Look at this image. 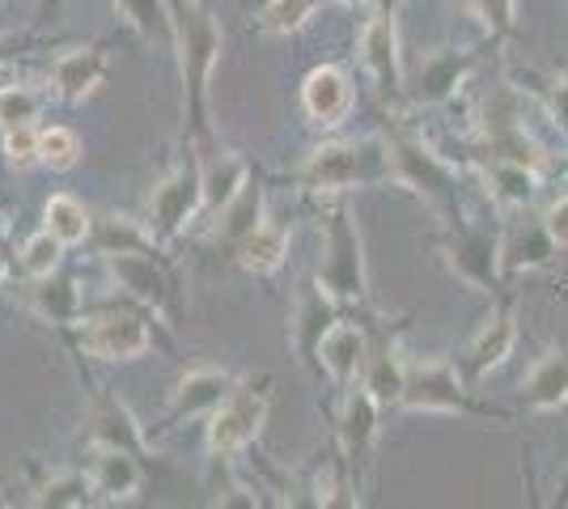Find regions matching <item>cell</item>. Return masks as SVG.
Wrapping results in <instances>:
<instances>
[{
	"instance_id": "obj_32",
	"label": "cell",
	"mask_w": 568,
	"mask_h": 509,
	"mask_svg": "<svg viewBox=\"0 0 568 509\" xmlns=\"http://www.w3.org/2000/svg\"><path fill=\"white\" fill-rule=\"evenodd\" d=\"M34 311L51 323H77L81 318V293L72 281L43 276V281H34Z\"/></svg>"
},
{
	"instance_id": "obj_41",
	"label": "cell",
	"mask_w": 568,
	"mask_h": 509,
	"mask_svg": "<svg viewBox=\"0 0 568 509\" xmlns=\"http://www.w3.org/2000/svg\"><path fill=\"white\" fill-rule=\"evenodd\" d=\"M544 225H547V234L556 238V246L565 251V246H568V192L556 195V200L544 208Z\"/></svg>"
},
{
	"instance_id": "obj_23",
	"label": "cell",
	"mask_w": 568,
	"mask_h": 509,
	"mask_svg": "<svg viewBox=\"0 0 568 509\" xmlns=\"http://www.w3.org/2000/svg\"><path fill=\"white\" fill-rule=\"evenodd\" d=\"M403 378H407V362H403L399 344L395 339H374L365 369H361V387L369 390L382 408H399Z\"/></svg>"
},
{
	"instance_id": "obj_27",
	"label": "cell",
	"mask_w": 568,
	"mask_h": 509,
	"mask_svg": "<svg viewBox=\"0 0 568 509\" xmlns=\"http://www.w3.org/2000/svg\"><path fill=\"white\" fill-rule=\"evenodd\" d=\"M284 255H288V230L267 217L234 246V259L246 267V272H255V276H272V272L284 264Z\"/></svg>"
},
{
	"instance_id": "obj_35",
	"label": "cell",
	"mask_w": 568,
	"mask_h": 509,
	"mask_svg": "<svg viewBox=\"0 0 568 509\" xmlns=\"http://www.w3.org/2000/svg\"><path fill=\"white\" fill-rule=\"evenodd\" d=\"M39 106H43V98L34 94L30 85H4L0 90V128L4 132L30 128V123L39 120Z\"/></svg>"
},
{
	"instance_id": "obj_38",
	"label": "cell",
	"mask_w": 568,
	"mask_h": 509,
	"mask_svg": "<svg viewBox=\"0 0 568 509\" xmlns=\"http://www.w3.org/2000/svg\"><path fill=\"white\" fill-rule=\"evenodd\" d=\"M102 255H119V251H149V234L132 221H102L94 234Z\"/></svg>"
},
{
	"instance_id": "obj_31",
	"label": "cell",
	"mask_w": 568,
	"mask_h": 509,
	"mask_svg": "<svg viewBox=\"0 0 568 509\" xmlns=\"http://www.w3.org/2000/svg\"><path fill=\"white\" fill-rule=\"evenodd\" d=\"M323 4L327 0H263L255 26H260L263 34H297Z\"/></svg>"
},
{
	"instance_id": "obj_9",
	"label": "cell",
	"mask_w": 568,
	"mask_h": 509,
	"mask_svg": "<svg viewBox=\"0 0 568 509\" xmlns=\"http://www.w3.org/2000/svg\"><path fill=\"white\" fill-rule=\"evenodd\" d=\"M356 51L369 81L378 85L382 98L407 94V73H403V39H399V18L395 9H374L361 34H356Z\"/></svg>"
},
{
	"instance_id": "obj_30",
	"label": "cell",
	"mask_w": 568,
	"mask_h": 509,
	"mask_svg": "<svg viewBox=\"0 0 568 509\" xmlns=\"http://www.w3.org/2000/svg\"><path fill=\"white\" fill-rule=\"evenodd\" d=\"M43 230H51L64 246H77L94 234V221H90L81 200H72V195H51L48 208H43Z\"/></svg>"
},
{
	"instance_id": "obj_1",
	"label": "cell",
	"mask_w": 568,
	"mask_h": 509,
	"mask_svg": "<svg viewBox=\"0 0 568 509\" xmlns=\"http://www.w3.org/2000/svg\"><path fill=\"white\" fill-rule=\"evenodd\" d=\"M170 4H174V51L183 64L187 123L195 141H209V81L221 60V26L200 0H170Z\"/></svg>"
},
{
	"instance_id": "obj_6",
	"label": "cell",
	"mask_w": 568,
	"mask_h": 509,
	"mask_svg": "<svg viewBox=\"0 0 568 509\" xmlns=\"http://www.w3.org/2000/svg\"><path fill=\"white\" fill-rule=\"evenodd\" d=\"M267 408H272V378H260V383H237L221 408L209 420V450L213 459L230 462L237 450H246L255 437H260L263 420H267Z\"/></svg>"
},
{
	"instance_id": "obj_33",
	"label": "cell",
	"mask_w": 568,
	"mask_h": 509,
	"mask_svg": "<svg viewBox=\"0 0 568 509\" xmlns=\"http://www.w3.org/2000/svg\"><path fill=\"white\" fill-rule=\"evenodd\" d=\"M90 492H94V480L81 476V471H55L51 480L39 485L34 492V506H64V509H81L90 506Z\"/></svg>"
},
{
	"instance_id": "obj_28",
	"label": "cell",
	"mask_w": 568,
	"mask_h": 509,
	"mask_svg": "<svg viewBox=\"0 0 568 509\" xmlns=\"http://www.w3.org/2000/svg\"><path fill=\"white\" fill-rule=\"evenodd\" d=\"M263 221V192H260V183H246L242 187V195H237L234 204L221 213V225H216V234H213V243L216 246H230L234 251L255 225Z\"/></svg>"
},
{
	"instance_id": "obj_40",
	"label": "cell",
	"mask_w": 568,
	"mask_h": 509,
	"mask_svg": "<svg viewBox=\"0 0 568 509\" xmlns=\"http://www.w3.org/2000/svg\"><path fill=\"white\" fill-rule=\"evenodd\" d=\"M544 102H547V115L556 120V128L568 136V73H556L544 81Z\"/></svg>"
},
{
	"instance_id": "obj_8",
	"label": "cell",
	"mask_w": 568,
	"mask_h": 509,
	"mask_svg": "<svg viewBox=\"0 0 568 509\" xmlns=\"http://www.w3.org/2000/svg\"><path fill=\"white\" fill-rule=\"evenodd\" d=\"M514 348H518V306L509 297H500L497 306L479 318V327L467 336V344L458 348V369L467 374L471 387H479L493 369H500L514 357Z\"/></svg>"
},
{
	"instance_id": "obj_37",
	"label": "cell",
	"mask_w": 568,
	"mask_h": 509,
	"mask_svg": "<svg viewBox=\"0 0 568 509\" xmlns=\"http://www.w3.org/2000/svg\"><path fill=\"white\" fill-rule=\"evenodd\" d=\"M488 39H505L518 26V0H463Z\"/></svg>"
},
{
	"instance_id": "obj_20",
	"label": "cell",
	"mask_w": 568,
	"mask_h": 509,
	"mask_svg": "<svg viewBox=\"0 0 568 509\" xmlns=\"http://www.w3.org/2000/svg\"><path fill=\"white\" fill-rule=\"evenodd\" d=\"M335 323H339V302H335L332 293L323 289V285H314V289L302 293L297 315H293V323H288V332H293V344H297L302 362L318 365V344H323V336L332 332Z\"/></svg>"
},
{
	"instance_id": "obj_25",
	"label": "cell",
	"mask_w": 568,
	"mask_h": 509,
	"mask_svg": "<svg viewBox=\"0 0 568 509\" xmlns=\"http://www.w3.org/2000/svg\"><path fill=\"white\" fill-rule=\"evenodd\" d=\"M90 437H94V446H119V450H136V455L144 450V437L132 413L106 387L90 399Z\"/></svg>"
},
{
	"instance_id": "obj_16",
	"label": "cell",
	"mask_w": 568,
	"mask_h": 509,
	"mask_svg": "<svg viewBox=\"0 0 568 509\" xmlns=\"http://www.w3.org/2000/svg\"><path fill=\"white\" fill-rule=\"evenodd\" d=\"M302 111L318 128H335L344 120L353 111V77H348V69H339V64L310 69V77L302 81Z\"/></svg>"
},
{
	"instance_id": "obj_45",
	"label": "cell",
	"mask_w": 568,
	"mask_h": 509,
	"mask_svg": "<svg viewBox=\"0 0 568 509\" xmlns=\"http://www.w3.org/2000/svg\"><path fill=\"white\" fill-rule=\"evenodd\" d=\"M0 276H4V259H0Z\"/></svg>"
},
{
	"instance_id": "obj_13",
	"label": "cell",
	"mask_w": 568,
	"mask_h": 509,
	"mask_svg": "<svg viewBox=\"0 0 568 509\" xmlns=\"http://www.w3.org/2000/svg\"><path fill=\"white\" fill-rule=\"evenodd\" d=\"M378 416L382 404L369 395V390L353 383L348 395H344V408H339V450H344V471L353 476H365L369 462H374V441H378Z\"/></svg>"
},
{
	"instance_id": "obj_5",
	"label": "cell",
	"mask_w": 568,
	"mask_h": 509,
	"mask_svg": "<svg viewBox=\"0 0 568 509\" xmlns=\"http://www.w3.org/2000/svg\"><path fill=\"white\" fill-rule=\"evenodd\" d=\"M386 157H390V183H399L416 200H425L428 208H437L446 221L458 225V174L450 162H442L425 141L390 132L386 136Z\"/></svg>"
},
{
	"instance_id": "obj_4",
	"label": "cell",
	"mask_w": 568,
	"mask_h": 509,
	"mask_svg": "<svg viewBox=\"0 0 568 509\" xmlns=\"http://www.w3.org/2000/svg\"><path fill=\"white\" fill-rule=\"evenodd\" d=\"M403 413L416 416H500L471 399V383L450 357H416L407 362L399 395Z\"/></svg>"
},
{
	"instance_id": "obj_42",
	"label": "cell",
	"mask_w": 568,
	"mask_h": 509,
	"mask_svg": "<svg viewBox=\"0 0 568 509\" xmlns=\"http://www.w3.org/2000/svg\"><path fill=\"white\" fill-rule=\"evenodd\" d=\"M4 230H9V225H4V217H0V243H4Z\"/></svg>"
},
{
	"instance_id": "obj_11",
	"label": "cell",
	"mask_w": 568,
	"mask_h": 509,
	"mask_svg": "<svg viewBox=\"0 0 568 509\" xmlns=\"http://www.w3.org/2000/svg\"><path fill=\"white\" fill-rule=\"evenodd\" d=\"M200 208H204V170L200 162H183L149 195V234L174 238Z\"/></svg>"
},
{
	"instance_id": "obj_29",
	"label": "cell",
	"mask_w": 568,
	"mask_h": 509,
	"mask_svg": "<svg viewBox=\"0 0 568 509\" xmlns=\"http://www.w3.org/2000/svg\"><path fill=\"white\" fill-rule=\"evenodd\" d=\"M115 9L141 30L144 39L174 48V4L170 0H115Z\"/></svg>"
},
{
	"instance_id": "obj_15",
	"label": "cell",
	"mask_w": 568,
	"mask_h": 509,
	"mask_svg": "<svg viewBox=\"0 0 568 509\" xmlns=\"http://www.w3.org/2000/svg\"><path fill=\"white\" fill-rule=\"evenodd\" d=\"M234 387H237L234 374L221 369V365H195V369H187V374L179 378L174 395H170L166 429L170 425H179V420H191V416H200V413H216L221 399H225Z\"/></svg>"
},
{
	"instance_id": "obj_36",
	"label": "cell",
	"mask_w": 568,
	"mask_h": 509,
	"mask_svg": "<svg viewBox=\"0 0 568 509\" xmlns=\"http://www.w3.org/2000/svg\"><path fill=\"white\" fill-rule=\"evenodd\" d=\"M60 251H64V243H60L51 230H43V234H34V238L22 246L18 267H22L30 281H43V276H51V272L60 267Z\"/></svg>"
},
{
	"instance_id": "obj_19",
	"label": "cell",
	"mask_w": 568,
	"mask_h": 509,
	"mask_svg": "<svg viewBox=\"0 0 568 509\" xmlns=\"http://www.w3.org/2000/svg\"><path fill=\"white\" fill-rule=\"evenodd\" d=\"M521 404L526 413H556L568 404V353L565 348H547L544 357L521 378Z\"/></svg>"
},
{
	"instance_id": "obj_34",
	"label": "cell",
	"mask_w": 568,
	"mask_h": 509,
	"mask_svg": "<svg viewBox=\"0 0 568 509\" xmlns=\"http://www.w3.org/2000/svg\"><path fill=\"white\" fill-rule=\"evenodd\" d=\"M39 162L51 170H72L81 162V136L72 128H43L39 132Z\"/></svg>"
},
{
	"instance_id": "obj_39",
	"label": "cell",
	"mask_w": 568,
	"mask_h": 509,
	"mask_svg": "<svg viewBox=\"0 0 568 509\" xmlns=\"http://www.w3.org/2000/svg\"><path fill=\"white\" fill-rule=\"evenodd\" d=\"M4 157H9V166H18V170L39 162V132H34V123L4 132Z\"/></svg>"
},
{
	"instance_id": "obj_24",
	"label": "cell",
	"mask_w": 568,
	"mask_h": 509,
	"mask_svg": "<svg viewBox=\"0 0 568 509\" xmlns=\"http://www.w3.org/2000/svg\"><path fill=\"white\" fill-rule=\"evenodd\" d=\"M484 179L505 208H526L539 200V187H544V170L530 166V162H518V157H488L484 162Z\"/></svg>"
},
{
	"instance_id": "obj_10",
	"label": "cell",
	"mask_w": 568,
	"mask_h": 509,
	"mask_svg": "<svg viewBox=\"0 0 568 509\" xmlns=\"http://www.w3.org/2000/svg\"><path fill=\"white\" fill-rule=\"evenodd\" d=\"M77 323H81L77 327V344L90 357H102V362H132V357L149 353V344H153L149 323L141 315H132V311H119V306L81 315Z\"/></svg>"
},
{
	"instance_id": "obj_17",
	"label": "cell",
	"mask_w": 568,
	"mask_h": 509,
	"mask_svg": "<svg viewBox=\"0 0 568 509\" xmlns=\"http://www.w3.org/2000/svg\"><path fill=\"white\" fill-rule=\"evenodd\" d=\"M106 264H111L115 281L132 297H141L144 306H153V311H170L174 281H170L166 267L153 259V251H119V255H106Z\"/></svg>"
},
{
	"instance_id": "obj_14",
	"label": "cell",
	"mask_w": 568,
	"mask_h": 509,
	"mask_svg": "<svg viewBox=\"0 0 568 509\" xmlns=\"http://www.w3.org/2000/svg\"><path fill=\"white\" fill-rule=\"evenodd\" d=\"M475 64H479L475 51H458V48L425 51V60L416 64V73L407 77V94L416 98L420 106H442V102H450L467 85Z\"/></svg>"
},
{
	"instance_id": "obj_7",
	"label": "cell",
	"mask_w": 568,
	"mask_h": 509,
	"mask_svg": "<svg viewBox=\"0 0 568 509\" xmlns=\"http://www.w3.org/2000/svg\"><path fill=\"white\" fill-rule=\"evenodd\" d=\"M442 259L450 267L454 281H463L467 289L488 293L497 297L500 293V225H454L450 238H442Z\"/></svg>"
},
{
	"instance_id": "obj_3",
	"label": "cell",
	"mask_w": 568,
	"mask_h": 509,
	"mask_svg": "<svg viewBox=\"0 0 568 509\" xmlns=\"http://www.w3.org/2000/svg\"><path fill=\"white\" fill-rule=\"evenodd\" d=\"M318 285L332 293L339 306H365L369 297V267H365V243L353 208L335 200L323 217V267Z\"/></svg>"
},
{
	"instance_id": "obj_44",
	"label": "cell",
	"mask_w": 568,
	"mask_h": 509,
	"mask_svg": "<svg viewBox=\"0 0 568 509\" xmlns=\"http://www.w3.org/2000/svg\"><path fill=\"white\" fill-rule=\"evenodd\" d=\"M560 501H565V506H568V480H565V497H560Z\"/></svg>"
},
{
	"instance_id": "obj_22",
	"label": "cell",
	"mask_w": 568,
	"mask_h": 509,
	"mask_svg": "<svg viewBox=\"0 0 568 509\" xmlns=\"http://www.w3.org/2000/svg\"><path fill=\"white\" fill-rule=\"evenodd\" d=\"M106 77V55L98 48H72L51 64V90L64 102H81L102 85Z\"/></svg>"
},
{
	"instance_id": "obj_26",
	"label": "cell",
	"mask_w": 568,
	"mask_h": 509,
	"mask_svg": "<svg viewBox=\"0 0 568 509\" xmlns=\"http://www.w3.org/2000/svg\"><path fill=\"white\" fill-rule=\"evenodd\" d=\"M200 170H204V208L216 213V217H221L237 195H242V187L251 183V166H246L237 153H213V157L200 162Z\"/></svg>"
},
{
	"instance_id": "obj_2",
	"label": "cell",
	"mask_w": 568,
	"mask_h": 509,
	"mask_svg": "<svg viewBox=\"0 0 568 509\" xmlns=\"http://www.w3.org/2000/svg\"><path fill=\"white\" fill-rule=\"evenodd\" d=\"M297 183L306 192H353V187H374L390 183V157H386V136H361V141H323L310 153Z\"/></svg>"
},
{
	"instance_id": "obj_18",
	"label": "cell",
	"mask_w": 568,
	"mask_h": 509,
	"mask_svg": "<svg viewBox=\"0 0 568 509\" xmlns=\"http://www.w3.org/2000/svg\"><path fill=\"white\" fill-rule=\"evenodd\" d=\"M369 344H374V339L365 336V327H356V323H335L332 332L323 336V344H318V365H323V374H327L332 383H339V387L361 383Z\"/></svg>"
},
{
	"instance_id": "obj_21",
	"label": "cell",
	"mask_w": 568,
	"mask_h": 509,
	"mask_svg": "<svg viewBox=\"0 0 568 509\" xmlns=\"http://www.w3.org/2000/svg\"><path fill=\"white\" fill-rule=\"evenodd\" d=\"M90 480L102 501H132L144 485L141 455L136 450H119V446H98L90 462Z\"/></svg>"
},
{
	"instance_id": "obj_12",
	"label": "cell",
	"mask_w": 568,
	"mask_h": 509,
	"mask_svg": "<svg viewBox=\"0 0 568 509\" xmlns=\"http://www.w3.org/2000/svg\"><path fill=\"white\" fill-rule=\"evenodd\" d=\"M556 238L547 234L544 213L526 208H509V217L500 221V272L505 276H521V272H539L556 259Z\"/></svg>"
},
{
	"instance_id": "obj_43",
	"label": "cell",
	"mask_w": 568,
	"mask_h": 509,
	"mask_svg": "<svg viewBox=\"0 0 568 509\" xmlns=\"http://www.w3.org/2000/svg\"><path fill=\"white\" fill-rule=\"evenodd\" d=\"M339 4H365V0H339Z\"/></svg>"
}]
</instances>
